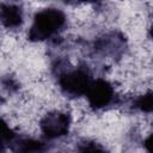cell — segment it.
<instances>
[{
    "instance_id": "obj_1",
    "label": "cell",
    "mask_w": 153,
    "mask_h": 153,
    "mask_svg": "<svg viewBox=\"0 0 153 153\" xmlns=\"http://www.w3.org/2000/svg\"><path fill=\"white\" fill-rule=\"evenodd\" d=\"M66 24V16L57 8H45L38 12L29 30V39L32 42L44 41L54 36Z\"/></svg>"
},
{
    "instance_id": "obj_2",
    "label": "cell",
    "mask_w": 153,
    "mask_h": 153,
    "mask_svg": "<svg viewBox=\"0 0 153 153\" xmlns=\"http://www.w3.org/2000/svg\"><path fill=\"white\" fill-rule=\"evenodd\" d=\"M91 81L92 80L90 78L88 72L82 68L67 71L62 73L59 78V84L61 90L66 94L73 97L85 94Z\"/></svg>"
},
{
    "instance_id": "obj_3",
    "label": "cell",
    "mask_w": 153,
    "mask_h": 153,
    "mask_svg": "<svg viewBox=\"0 0 153 153\" xmlns=\"http://www.w3.org/2000/svg\"><path fill=\"white\" fill-rule=\"evenodd\" d=\"M85 94L87 97L88 104L93 109H102L112 102L114 88L106 80L97 79L91 81Z\"/></svg>"
},
{
    "instance_id": "obj_4",
    "label": "cell",
    "mask_w": 153,
    "mask_h": 153,
    "mask_svg": "<svg viewBox=\"0 0 153 153\" xmlns=\"http://www.w3.org/2000/svg\"><path fill=\"white\" fill-rule=\"evenodd\" d=\"M69 116L61 111L49 112L41 121V129L49 139H56L66 135L69 130Z\"/></svg>"
},
{
    "instance_id": "obj_5",
    "label": "cell",
    "mask_w": 153,
    "mask_h": 153,
    "mask_svg": "<svg viewBox=\"0 0 153 153\" xmlns=\"http://www.w3.org/2000/svg\"><path fill=\"white\" fill-rule=\"evenodd\" d=\"M96 48L104 55L116 56L124 48V38L118 33H109L98 39Z\"/></svg>"
},
{
    "instance_id": "obj_6",
    "label": "cell",
    "mask_w": 153,
    "mask_h": 153,
    "mask_svg": "<svg viewBox=\"0 0 153 153\" xmlns=\"http://www.w3.org/2000/svg\"><path fill=\"white\" fill-rule=\"evenodd\" d=\"M1 22L8 29L18 27L23 22L22 10L16 5L4 4L1 6Z\"/></svg>"
},
{
    "instance_id": "obj_7",
    "label": "cell",
    "mask_w": 153,
    "mask_h": 153,
    "mask_svg": "<svg viewBox=\"0 0 153 153\" xmlns=\"http://www.w3.org/2000/svg\"><path fill=\"white\" fill-rule=\"evenodd\" d=\"M11 148L16 152H39L43 151V145L32 139H14L11 142Z\"/></svg>"
},
{
    "instance_id": "obj_8",
    "label": "cell",
    "mask_w": 153,
    "mask_h": 153,
    "mask_svg": "<svg viewBox=\"0 0 153 153\" xmlns=\"http://www.w3.org/2000/svg\"><path fill=\"white\" fill-rule=\"evenodd\" d=\"M135 108L143 112L153 111V92H148L143 96H140L135 100Z\"/></svg>"
},
{
    "instance_id": "obj_9",
    "label": "cell",
    "mask_w": 153,
    "mask_h": 153,
    "mask_svg": "<svg viewBox=\"0 0 153 153\" xmlns=\"http://www.w3.org/2000/svg\"><path fill=\"white\" fill-rule=\"evenodd\" d=\"M145 147L147 151L153 152V134H151L146 140H145Z\"/></svg>"
},
{
    "instance_id": "obj_10",
    "label": "cell",
    "mask_w": 153,
    "mask_h": 153,
    "mask_svg": "<svg viewBox=\"0 0 153 153\" xmlns=\"http://www.w3.org/2000/svg\"><path fill=\"white\" fill-rule=\"evenodd\" d=\"M66 4L75 5V4H82V2H96L98 0H63Z\"/></svg>"
},
{
    "instance_id": "obj_11",
    "label": "cell",
    "mask_w": 153,
    "mask_h": 153,
    "mask_svg": "<svg viewBox=\"0 0 153 153\" xmlns=\"http://www.w3.org/2000/svg\"><path fill=\"white\" fill-rule=\"evenodd\" d=\"M149 35H151V37L153 38V23H152V25H151V29H149Z\"/></svg>"
}]
</instances>
